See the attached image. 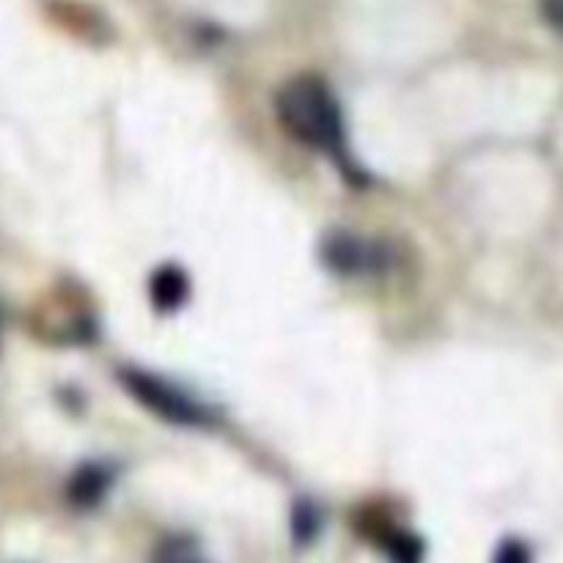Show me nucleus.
Listing matches in <instances>:
<instances>
[{
    "instance_id": "nucleus-5",
    "label": "nucleus",
    "mask_w": 563,
    "mask_h": 563,
    "mask_svg": "<svg viewBox=\"0 0 563 563\" xmlns=\"http://www.w3.org/2000/svg\"><path fill=\"white\" fill-rule=\"evenodd\" d=\"M108 484H110L108 471H102V467H97V465H88V467H82L75 478H71L69 495L77 506H93L99 498H102V493L108 489Z\"/></svg>"
},
{
    "instance_id": "nucleus-6",
    "label": "nucleus",
    "mask_w": 563,
    "mask_h": 563,
    "mask_svg": "<svg viewBox=\"0 0 563 563\" xmlns=\"http://www.w3.org/2000/svg\"><path fill=\"white\" fill-rule=\"evenodd\" d=\"M152 563H209V561L192 539L174 537V539H165V542L154 550Z\"/></svg>"
},
{
    "instance_id": "nucleus-1",
    "label": "nucleus",
    "mask_w": 563,
    "mask_h": 563,
    "mask_svg": "<svg viewBox=\"0 0 563 563\" xmlns=\"http://www.w3.org/2000/svg\"><path fill=\"white\" fill-rule=\"evenodd\" d=\"M278 115L286 132L322 152H339L344 143V121L330 88L313 77L289 80L278 93Z\"/></svg>"
},
{
    "instance_id": "nucleus-4",
    "label": "nucleus",
    "mask_w": 563,
    "mask_h": 563,
    "mask_svg": "<svg viewBox=\"0 0 563 563\" xmlns=\"http://www.w3.org/2000/svg\"><path fill=\"white\" fill-rule=\"evenodd\" d=\"M152 300L159 311H176L187 300V278L179 267H163L152 278Z\"/></svg>"
},
{
    "instance_id": "nucleus-3",
    "label": "nucleus",
    "mask_w": 563,
    "mask_h": 563,
    "mask_svg": "<svg viewBox=\"0 0 563 563\" xmlns=\"http://www.w3.org/2000/svg\"><path fill=\"white\" fill-rule=\"evenodd\" d=\"M322 256L330 269L341 275H372L388 264V253L377 242H366L355 234H328L322 242Z\"/></svg>"
},
{
    "instance_id": "nucleus-10",
    "label": "nucleus",
    "mask_w": 563,
    "mask_h": 563,
    "mask_svg": "<svg viewBox=\"0 0 563 563\" xmlns=\"http://www.w3.org/2000/svg\"><path fill=\"white\" fill-rule=\"evenodd\" d=\"M542 14L555 31L563 33V0H542Z\"/></svg>"
},
{
    "instance_id": "nucleus-9",
    "label": "nucleus",
    "mask_w": 563,
    "mask_h": 563,
    "mask_svg": "<svg viewBox=\"0 0 563 563\" xmlns=\"http://www.w3.org/2000/svg\"><path fill=\"white\" fill-rule=\"evenodd\" d=\"M297 537L300 539H311L313 531H317V515H313L308 506H300V511H297Z\"/></svg>"
},
{
    "instance_id": "nucleus-2",
    "label": "nucleus",
    "mask_w": 563,
    "mask_h": 563,
    "mask_svg": "<svg viewBox=\"0 0 563 563\" xmlns=\"http://www.w3.org/2000/svg\"><path fill=\"white\" fill-rule=\"evenodd\" d=\"M124 385L130 388V394L135 396V399H141L143 405L152 407V410L157 412V416H163L165 421L190 423V427H198V423L207 421V412H203L196 401L187 399L181 390L163 383V379L152 377V374L126 372Z\"/></svg>"
},
{
    "instance_id": "nucleus-7",
    "label": "nucleus",
    "mask_w": 563,
    "mask_h": 563,
    "mask_svg": "<svg viewBox=\"0 0 563 563\" xmlns=\"http://www.w3.org/2000/svg\"><path fill=\"white\" fill-rule=\"evenodd\" d=\"M390 561L394 563H421L423 548L416 537L410 533H390L388 542H385Z\"/></svg>"
},
{
    "instance_id": "nucleus-8",
    "label": "nucleus",
    "mask_w": 563,
    "mask_h": 563,
    "mask_svg": "<svg viewBox=\"0 0 563 563\" xmlns=\"http://www.w3.org/2000/svg\"><path fill=\"white\" fill-rule=\"evenodd\" d=\"M495 563H531V550H528L526 542H517V539H509L498 548L495 553Z\"/></svg>"
}]
</instances>
